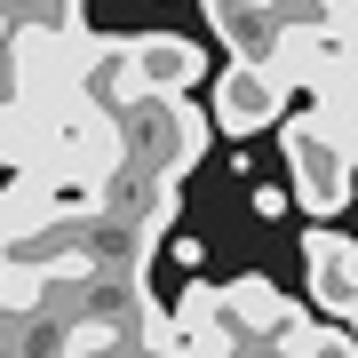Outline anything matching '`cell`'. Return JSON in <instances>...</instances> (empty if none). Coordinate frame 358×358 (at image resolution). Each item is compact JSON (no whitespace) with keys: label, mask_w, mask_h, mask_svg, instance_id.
Instances as JSON below:
<instances>
[{"label":"cell","mask_w":358,"mask_h":358,"mask_svg":"<svg viewBox=\"0 0 358 358\" xmlns=\"http://www.w3.org/2000/svg\"><path fill=\"white\" fill-rule=\"evenodd\" d=\"M287 167H294V199H303L319 223L350 199V176H358V159L343 152V136H334L327 120H294L287 128Z\"/></svg>","instance_id":"cell-1"},{"label":"cell","mask_w":358,"mask_h":358,"mask_svg":"<svg viewBox=\"0 0 358 358\" xmlns=\"http://www.w3.org/2000/svg\"><path fill=\"white\" fill-rule=\"evenodd\" d=\"M287 96H294V88L263 64V56H239V64L215 80V128H223V136H263V128H279Z\"/></svg>","instance_id":"cell-2"},{"label":"cell","mask_w":358,"mask_h":358,"mask_svg":"<svg viewBox=\"0 0 358 358\" xmlns=\"http://www.w3.org/2000/svg\"><path fill=\"white\" fill-rule=\"evenodd\" d=\"M303 271H310V303H319L327 319L358 327V239L310 223V231H303Z\"/></svg>","instance_id":"cell-3"},{"label":"cell","mask_w":358,"mask_h":358,"mask_svg":"<svg viewBox=\"0 0 358 358\" xmlns=\"http://www.w3.org/2000/svg\"><path fill=\"white\" fill-rule=\"evenodd\" d=\"M199 72H207V48H199V40H183V32H143V40H136V80H143V96H192Z\"/></svg>","instance_id":"cell-4"}]
</instances>
